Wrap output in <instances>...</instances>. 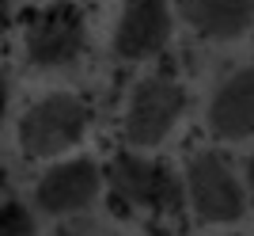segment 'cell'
<instances>
[{"label": "cell", "mask_w": 254, "mask_h": 236, "mask_svg": "<svg viewBox=\"0 0 254 236\" xmlns=\"http://www.w3.org/2000/svg\"><path fill=\"white\" fill-rule=\"evenodd\" d=\"M186 111V92L171 76H144L126 99V141L133 149H156L175 133Z\"/></svg>", "instance_id": "3"}, {"label": "cell", "mask_w": 254, "mask_h": 236, "mask_svg": "<svg viewBox=\"0 0 254 236\" xmlns=\"http://www.w3.org/2000/svg\"><path fill=\"white\" fill-rule=\"evenodd\" d=\"M247 191H251V198H254V152L247 156Z\"/></svg>", "instance_id": "11"}, {"label": "cell", "mask_w": 254, "mask_h": 236, "mask_svg": "<svg viewBox=\"0 0 254 236\" xmlns=\"http://www.w3.org/2000/svg\"><path fill=\"white\" fill-rule=\"evenodd\" d=\"M99 187H103V175H99L95 160L76 156V160H61L50 172H42V179L34 183V202L50 217H68L95 202Z\"/></svg>", "instance_id": "6"}, {"label": "cell", "mask_w": 254, "mask_h": 236, "mask_svg": "<svg viewBox=\"0 0 254 236\" xmlns=\"http://www.w3.org/2000/svg\"><path fill=\"white\" fill-rule=\"evenodd\" d=\"M186 194L193 214L209 225H232L247 214V187L212 149H201L186 160Z\"/></svg>", "instance_id": "4"}, {"label": "cell", "mask_w": 254, "mask_h": 236, "mask_svg": "<svg viewBox=\"0 0 254 236\" xmlns=\"http://www.w3.org/2000/svg\"><path fill=\"white\" fill-rule=\"evenodd\" d=\"M87 126H91V111L80 96L68 92H53V96L38 99L23 111L19 118V149L31 160H46V156H61V152L76 149L84 141Z\"/></svg>", "instance_id": "2"}, {"label": "cell", "mask_w": 254, "mask_h": 236, "mask_svg": "<svg viewBox=\"0 0 254 236\" xmlns=\"http://www.w3.org/2000/svg\"><path fill=\"white\" fill-rule=\"evenodd\" d=\"M171 38V8L167 0H126L118 15L114 50L126 61H144L159 54Z\"/></svg>", "instance_id": "7"}, {"label": "cell", "mask_w": 254, "mask_h": 236, "mask_svg": "<svg viewBox=\"0 0 254 236\" xmlns=\"http://www.w3.org/2000/svg\"><path fill=\"white\" fill-rule=\"evenodd\" d=\"M0 236H34V217L27 214L23 202H4L0 210Z\"/></svg>", "instance_id": "10"}, {"label": "cell", "mask_w": 254, "mask_h": 236, "mask_svg": "<svg viewBox=\"0 0 254 236\" xmlns=\"http://www.w3.org/2000/svg\"><path fill=\"white\" fill-rule=\"evenodd\" d=\"M84 54V15L72 4H46L23 19V57L34 69H61Z\"/></svg>", "instance_id": "5"}, {"label": "cell", "mask_w": 254, "mask_h": 236, "mask_svg": "<svg viewBox=\"0 0 254 236\" xmlns=\"http://www.w3.org/2000/svg\"><path fill=\"white\" fill-rule=\"evenodd\" d=\"M110 191L126 210L140 214L152 225H175L186 210V183L171 172L163 160L140 156V152H118L110 160Z\"/></svg>", "instance_id": "1"}, {"label": "cell", "mask_w": 254, "mask_h": 236, "mask_svg": "<svg viewBox=\"0 0 254 236\" xmlns=\"http://www.w3.org/2000/svg\"><path fill=\"white\" fill-rule=\"evenodd\" d=\"M205 118L220 141H243L254 133V61L216 84Z\"/></svg>", "instance_id": "8"}, {"label": "cell", "mask_w": 254, "mask_h": 236, "mask_svg": "<svg viewBox=\"0 0 254 236\" xmlns=\"http://www.w3.org/2000/svg\"><path fill=\"white\" fill-rule=\"evenodd\" d=\"M182 19L205 38H239L254 27V0H182Z\"/></svg>", "instance_id": "9"}]
</instances>
